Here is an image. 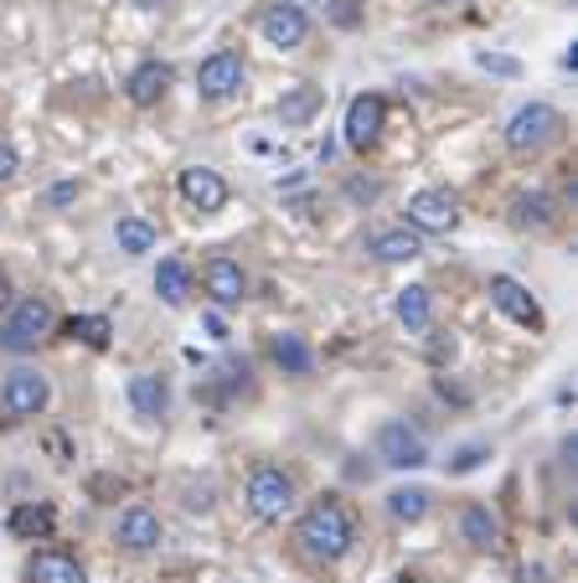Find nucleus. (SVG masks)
Masks as SVG:
<instances>
[{
    "instance_id": "nucleus-1",
    "label": "nucleus",
    "mask_w": 578,
    "mask_h": 583,
    "mask_svg": "<svg viewBox=\"0 0 578 583\" xmlns=\"http://www.w3.org/2000/svg\"><path fill=\"white\" fill-rule=\"evenodd\" d=\"M294 537H300V548H305L315 563H336V558L352 552L357 527H352V512L341 506V496H321V501H310V506H305Z\"/></svg>"
},
{
    "instance_id": "nucleus-2",
    "label": "nucleus",
    "mask_w": 578,
    "mask_h": 583,
    "mask_svg": "<svg viewBox=\"0 0 578 583\" xmlns=\"http://www.w3.org/2000/svg\"><path fill=\"white\" fill-rule=\"evenodd\" d=\"M563 120L553 103H522L516 114L507 120V150L522 155V160H532V155H543L553 139H558Z\"/></svg>"
},
{
    "instance_id": "nucleus-3",
    "label": "nucleus",
    "mask_w": 578,
    "mask_h": 583,
    "mask_svg": "<svg viewBox=\"0 0 578 583\" xmlns=\"http://www.w3.org/2000/svg\"><path fill=\"white\" fill-rule=\"evenodd\" d=\"M243 501H248V512H254L258 522H274V516H285L289 506H294V475L279 470V464H258L254 475H248Z\"/></svg>"
},
{
    "instance_id": "nucleus-4",
    "label": "nucleus",
    "mask_w": 578,
    "mask_h": 583,
    "mask_svg": "<svg viewBox=\"0 0 578 583\" xmlns=\"http://www.w3.org/2000/svg\"><path fill=\"white\" fill-rule=\"evenodd\" d=\"M47 330H52V305L42 294H26V300H16L11 315L0 321V346H5V351H32Z\"/></svg>"
},
{
    "instance_id": "nucleus-5",
    "label": "nucleus",
    "mask_w": 578,
    "mask_h": 583,
    "mask_svg": "<svg viewBox=\"0 0 578 583\" xmlns=\"http://www.w3.org/2000/svg\"><path fill=\"white\" fill-rule=\"evenodd\" d=\"M52 403V382L36 372V367H16L0 382V413L16 424V418H36V413Z\"/></svg>"
},
{
    "instance_id": "nucleus-6",
    "label": "nucleus",
    "mask_w": 578,
    "mask_h": 583,
    "mask_svg": "<svg viewBox=\"0 0 578 583\" xmlns=\"http://www.w3.org/2000/svg\"><path fill=\"white\" fill-rule=\"evenodd\" d=\"M459 223V197L449 187H429L409 197V227L413 233H449Z\"/></svg>"
},
{
    "instance_id": "nucleus-7",
    "label": "nucleus",
    "mask_w": 578,
    "mask_h": 583,
    "mask_svg": "<svg viewBox=\"0 0 578 583\" xmlns=\"http://www.w3.org/2000/svg\"><path fill=\"white\" fill-rule=\"evenodd\" d=\"M258 32L269 36V47H279V52L305 47V36H310L305 5H294V0H274V5H264V16H258Z\"/></svg>"
},
{
    "instance_id": "nucleus-8",
    "label": "nucleus",
    "mask_w": 578,
    "mask_h": 583,
    "mask_svg": "<svg viewBox=\"0 0 578 583\" xmlns=\"http://www.w3.org/2000/svg\"><path fill=\"white\" fill-rule=\"evenodd\" d=\"M197 88H202V99H212V103L233 99V93L243 88V57L233 47L202 57V68H197Z\"/></svg>"
},
{
    "instance_id": "nucleus-9",
    "label": "nucleus",
    "mask_w": 578,
    "mask_h": 583,
    "mask_svg": "<svg viewBox=\"0 0 578 583\" xmlns=\"http://www.w3.org/2000/svg\"><path fill=\"white\" fill-rule=\"evenodd\" d=\"M491 305L507 315V321H516V326H527V330H543V305L532 300V290L522 284V279H511V274H496L491 279Z\"/></svg>"
},
{
    "instance_id": "nucleus-10",
    "label": "nucleus",
    "mask_w": 578,
    "mask_h": 583,
    "mask_svg": "<svg viewBox=\"0 0 578 583\" xmlns=\"http://www.w3.org/2000/svg\"><path fill=\"white\" fill-rule=\"evenodd\" d=\"M382 124H388V103L377 99V93H357L352 109H346V145L352 150H373L377 139H382Z\"/></svg>"
},
{
    "instance_id": "nucleus-11",
    "label": "nucleus",
    "mask_w": 578,
    "mask_h": 583,
    "mask_svg": "<svg viewBox=\"0 0 578 583\" xmlns=\"http://www.w3.org/2000/svg\"><path fill=\"white\" fill-rule=\"evenodd\" d=\"M377 455H382V464H392V470H419V464H429V445L409 424H382V429H377Z\"/></svg>"
},
{
    "instance_id": "nucleus-12",
    "label": "nucleus",
    "mask_w": 578,
    "mask_h": 583,
    "mask_svg": "<svg viewBox=\"0 0 578 583\" xmlns=\"http://www.w3.org/2000/svg\"><path fill=\"white\" fill-rule=\"evenodd\" d=\"M202 290L212 294V305L227 310V305H243V294H248V279H243V264H233L227 254L207 258L202 264Z\"/></svg>"
},
{
    "instance_id": "nucleus-13",
    "label": "nucleus",
    "mask_w": 578,
    "mask_h": 583,
    "mask_svg": "<svg viewBox=\"0 0 578 583\" xmlns=\"http://www.w3.org/2000/svg\"><path fill=\"white\" fill-rule=\"evenodd\" d=\"M170 83H176V72H170V63H160V57H151V63H140L130 78H124V99L135 103V109H155V103L170 93Z\"/></svg>"
},
{
    "instance_id": "nucleus-14",
    "label": "nucleus",
    "mask_w": 578,
    "mask_h": 583,
    "mask_svg": "<svg viewBox=\"0 0 578 583\" xmlns=\"http://www.w3.org/2000/svg\"><path fill=\"white\" fill-rule=\"evenodd\" d=\"M160 537H166V527H160V516H155L151 506H130V512H120L114 542H120L124 552H155L160 548Z\"/></svg>"
},
{
    "instance_id": "nucleus-15",
    "label": "nucleus",
    "mask_w": 578,
    "mask_h": 583,
    "mask_svg": "<svg viewBox=\"0 0 578 583\" xmlns=\"http://www.w3.org/2000/svg\"><path fill=\"white\" fill-rule=\"evenodd\" d=\"M181 197H187L197 212H222L227 206V181L218 171H207V166H187L181 171Z\"/></svg>"
},
{
    "instance_id": "nucleus-16",
    "label": "nucleus",
    "mask_w": 578,
    "mask_h": 583,
    "mask_svg": "<svg viewBox=\"0 0 578 583\" xmlns=\"http://www.w3.org/2000/svg\"><path fill=\"white\" fill-rule=\"evenodd\" d=\"M367 254L382 258V264H413V258L424 254V238L413 227H382V233L367 238Z\"/></svg>"
},
{
    "instance_id": "nucleus-17",
    "label": "nucleus",
    "mask_w": 578,
    "mask_h": 583,
    "mask_svg": "<svg viewBox=\"0 0 578 583\" xmlns=\"http://www.w3.org/2000/svg\"><path fill=\"white\" fill-rule=\"evenodd\" d=\"M130 408H135L140 418H166L170 382L160 378V372H135V378H130Z\"/></svg>"
},
{
    "instance_id": "nucleus-18",
    "label": "nucleus",
    "mask_w": 578,
    "mask_h": 583,
    "mask_svg": "<svg viewBox=\"0 0 578 583\" xmlns=\"http://www.w3.org/2000/svg\"><path fill=\"white\" fill-rule=\"evenodd\" d=\"M459 537H465L476 552H496L501 548V522H496L491 506H465V516H459Z\"/></svg>"
},
{
    "instance_id": "nucleus-19",
    "label": "nucleus",
    "mask_w": 578,
    "mask_h": 583,
    "mask_svg": "<svg viewBox=\"0 0 578 583\" xmlns=\"http://www.w3.org/2000/svg\"><path fill=\"white\" fill-rule=\"evenodd\" d=\"M26 579L32 583H88V573L68 552H36L32 568H26Z\"/></svg>"
},
{
    "instance_id": "nucleus-20",
    "label": "nucleus",
    "mask_w": 578,
    "mask_h": 583,
    "mask_svg": "<svg viewBox=\"0 0 578 583\" xmlns=\"http://www.w3.org/2000/svg\"><path fill=\"white\" fill-rule=\"evenodd\" d=\"M321 103H325V93L315 83L289 88L285 99H279V124H285V130H300V124H310L315 114H321Z\"/></svg>"
},
{
    "instance_id": "nucleus-21",
    "label": "nucleus",
    "mask_w": 578,
    "mask_h": 583,
    "mask_svg": "<svg viewBox=\"0 0 578 583\" xmlns=\"http://www.w3.org/2000/svg\"><path fill=\"white\" fill-rule=\"evenodd\" d=\"M52 527H57V512H52L47 501H21L16 512H11V532H16L21 542L52 537Z\"/></svg>"
},
{
    "instance_id": "nucleus-22",
    "label": "nucleus",
    "mask_w": 578,
    "mask_h": 583,
    "mask_svg": "<svg viewBox=\"0 0 578 583\" xmlns=\"http://www.w3.org/2000/svg\"><path fill=\"white\" fill-rule=\"evenodd\" d=\"M269 357H274V367H279V372H289V378H305L310 372V346H305V336H289V330H279V336H274L269 341Z\"/></svg>"
},
{
    "instance_id": "nucleus-23",
    "label": "nucleus",
    "mask_w": 578,
    "mask_h": 583,
    "mask_svg": "<svg viewBox=\"0 0 578 583\" xmlns=\"http://www.w3.org/2000/svg\"><path fill=\"white\" fill-rule=\"evenodd\" d=\"M155 294L166 300V305H187L191 294V269L181 258H160V269H155Z\"/></svg>"
},
{
    "instance_id": "nucleus-24",
    "label": "nucleus",
    "mask_w": 578,
    "mask_h": 583,
    "mask_svg": "<svg viewBox=\"0 0 578 583\" xmlns=\"http://www.w3.org/2000/svg\"><path fill=\"white\" fill-rule=\"evenodd\" d=\"M398 321L409 330H429V321H434V294L424 290V284H409V290H398Z\"/></svg>"
},
{
    "instance_id": "nucleus-25",
    "label": "nucleus",
    "mask_w": 578,
    "mask_h": 583,
    "mask_svg": "<svg viewBox=\"0 0 578 583\" xmlns=\"http://www.w3.org/2000/svg\"><path fill=\"white\" fill-rule=\"evenodd\" d=\"M511 223L516 227H553V197L547 191H522L511 202Z\"/></svg>"
},
{
    "instance_id": "nucleus-26",
    "label": "nucleus",
    "mask_w": 578,
    "mask_h": 583,
    "mask_svg": "<svg viewBox=\"0 0 578 583\" xmlns=\"http://www.w3.org/2000/svg\"><path fill=\"white\" fill-rule=\"evenodd\" d=\"M63 336H73V341L103 351L109 336H114V326H109V315H73V321H63Z\"/></svg>"
},
{
    "instance_id": "nucleus-27",
    "label": "nucleus",
    "mask_w": 578,
    "mask_h": 583,
    "mask_svg": "<svg viewBox=\"0 0 578 583\" xmlns=\"http://www.w3.org/2000/svg\"><path fill=\"white\" fill-rule=\"evenodd\" d=\"M388 512L398 516V522H424L429 516V491L424 485H398V491H388Z\"/></svg>"
},
{
    "instance_id": "nucleus-28",
    "label": "nucleus",
    "mask_w": 578,
    "mask_h": 583,
    "mask_svg": "<svg viewBox=\"0 0 578 583\" xmlns=\"http://www.w3.org/2000/svg\"><path fill=\"white\" fill-rule=\"evenodd\" d=\"M114 243H120V254H151L155 227L145 223V217H120V223H114Z\"/></svg>"
},
{
    "instance_id": "nucleus-29",
    "label": "nucleus",
    "mask_w": 578,
    "mask_h": 583,
    "mask_svg": "<svg viewBox=\"0 0 578 583\" xmlns=\"http://www.w3.org/2000/svg\"><path fill=\"white\" fill-rule=\"evenodd\" d=\"M331 21H336V26H346V32H352V26H362V0H331Z\"/></svg>"
},
{
    "instance_id": "nucleus-30",
    "label": "nucleus",
    "mask_w": 578,
    "mask_h": 583,
    "mask_svg": "<svg viewBox=\"0 0 578 583\" xmlns=\"http://www.w3.org/2000/svg\"><path fill=\"white\" fill-rule=\"evenodd\" d=\"M16 171H21V155H16V145H11V139H0V181H11Z\"/></svg>"
},
{
    "instance_id": "nucleus-31",
    "label": "nucleus",
    "mask_w": 578,
    "mask_h": 583,
    "mask_svg": "<svg viewBox=\"0 0 578 583\" xmlns=\"http://www.w3.org/2000/svg\"><path fill=\"white\" fill-rule=\"evenodd\" d=\"M480 460H486V449H480V445H470V449H459L455 460H449V470H455V475H465V470H476Z\"/></svg>"
},
{
    "instance_id": "nucleus-32",
    "label": "nucleus",
    "mask_w": 578,
    "mask_h": 583,
    "mask_svg": "<svg viewBox=\"0 0 578 583\" xmlns=\"http://www.w3.org/2000/svg\"><path fill=\"white\" fill-rule=\"evenodd\" d=\"M476 63H480V68H491V72H507V78H511V72H522V68H516V57H496V52H480Z\"/></svg>"
},
{
    "instance_id": "nucleus-33",
    "label": "nucleus",
    "mask_w": 578,
    "mask_h": 583,
    "mask_svg": "<svg viewBox=\"0 0 578 583\" xmlns=\"http://www.w3.org/2000/svg\"><path fill=\"white\" fill-rule=\"evenodd\" d=\"M207 330H212V341H227V326H222V315H207Z\"/></svg>"
},
{
    "instance_id": "nucleus-34",
    "label": "nucleus",
    "mask_w": 578,
    "mask_h": 583,
    "mask_svg": "<svg viewBox=\"0 0 578 583\" xmlns=\"http://www.w3.org/2000/svg\"><path fill=\"white\" fill-rule=\"evenodd\" d=\"M444 357H455V341H444L440 336V341H434V361H444Z\"/></svg>"
},
{
    "instance_id": "nucleus-35",
    "label": "nucleus",
    "mask_w": 578,
    "mask_h": 583,
    "mask_svg": "<svg viewBox=\"0 0 578 583\" xmlns=\"http://www.w3.org/2000/svg\"><path fill=\"white\" fill-rule=\"evenodd\" d=\"M130 5H140V11H160V5H170V0H130Z\"/></svg>"
},
{
    "instance_id": "nucleus-36",
    "label": "nucleus",
    "mask_w": 578,
    "mask_h": 583,
    "mask_svg": "<svg viewBox=\"0 0 578 583\" xmlns=\"http://www.w3.org/2000/svg\"><path fill=\"white\" fill-rule=\"evenodd\" d=\"M0 305H11V294H5V274H0Z\"/></svg>"
}]
</instances>
